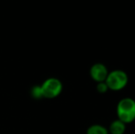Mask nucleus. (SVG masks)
<instances>
[{"mask_svg":"<svg viewBox=\"0 0 135 134\" xmlns=\"http://www.w3.org/2000/svg\"><path fill=\"white\" fill-rule=\"evenodd\" d=\"M97 91L99 94H105L108 91V87L105 82L98 83L97 84Z\"/></svg>","mask_w":135,"mask_h":134,"instance_id":"obj_8","label":"nucleus"},{"mask_svg":"<svg viewBox=\"0 0 135 134\" xmlns=\"http://www.w3.org/2000/svg\"><path fill=\"white\" fill-rule=\"evenodd\" d=\"M41 86L43 98L54 99L58 97L62 94L64 85L60 79L56 77H49L45 79Z\"/></svg>","mask_w":135,"mask_h":134,"instance_id":"obj_3","label":"nucleus"},{"mask_svg":"<svg viewBox=\"0 0 135 134\" xmlns=\"http://www.w3.org/2000/svg\"><path fill=\"white\" fill-rule=\"evenodd\" d=\"M118 120L123 123L130 124L135 120V100L132 97H123L116 107Z\"/></svg>","mask_w":135,"mask_h":134,"instance_id":"obj_1","label":"nucleus"},{"mask_svg":"<svg viewBox=\"0 0 135 134\" xmlns=\"http://www.w3.org/2000/svg\"><path fill=\"white\" fill-rule=\"evenodd\" d=\"M105 83L107 84L108 90L119 92L123 90L129 83V75L125 71L116 69L109 71Z\"/></svg>","mask_w":135,"mask_h":134,"instance_id":"obj_2","label":"nucleus"},{"mask_svg":"<svg viewBox=\"0 0 135 134\" xmlns=\"http://www.w3.org/2000/svg\"><path fill=\"white\" fill-rule=\"evenodd\" d=\"M108 131V134H124L126 131V124L117 118L109 124Z\"/></svg>","mask_w":135,"mask_h":134,"instance_id":"obj_5","label":"nucleus"},{"mask_svg":"<svg viewBox=\"0 0 135 134\" xmlns=\"http://www.w3.org/2000/svg\"><path fill=\"white\" fill-rule=\"evenodd\" d=\"M108 73V67L102 63H96L89 69V75L91 79L98 84V83L105 82Z\"/></svg>","mask_w":135,"mask_h":134,"instance_id":"obj_4","label":"nucleus"},{"mask_svg":"<svg viewBox=\"0 0 135 134\" xmlns=\"http://www.w3.org/2000/svg\"><path fill=\"white\" fill-rule=\"evenodd\" d=\"M85 134H108V128L101 124H93L89 126Z\"/></svg>","mask_w":135,"mask_h":134,"instance_id":"obj_6","label":"nucleus"},{"mask_svg":"<svg viewBox=\"0 0 135 134\" xmlns=\"http://www.w3.org/2000/svg\"><path fill=\"white\" fill-rule=\"evenodd\" d=\"M30 96H31V97L34 99L43 98L42 92H41V86H40V85L33 86L31 88H30Z\"/></svg>","mask_w":135,"mask_h":134,"instance_id":"obj_7","label":"nucleus"}]
</instances>
